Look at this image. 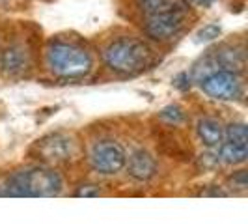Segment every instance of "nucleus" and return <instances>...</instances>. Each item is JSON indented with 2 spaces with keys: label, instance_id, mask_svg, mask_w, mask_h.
<instances>
[{
  "label": "nucleus",
  "instance_id": "10",
  "mask_svg": "<svg viewBox=\"0 0 248 224\" xmlns=\"http://www.w3.org/2000/svg\"><path fill=\"white\" fill-rule=\"evenodd\" d=\"M213 60H215L218 69L237 73V71H241L245 67V50H243V47L228 45V47H222L220 50H217Z\"/></svg>",
  "mask_w": 248,
  "mask_h": 224
},
{
  "label": "nucleus",
  "instance_id": "7",
  "mask_svg": "<svg viewBox=\"0 0 248 224\" xmlns=\"http://www.w3.org/2000/svg\"><path fill=\"white\" fill-rule=\"evenodd\" d=\"M36 153L39 159L50 162H62L67 161L71 151H73V142L71 138L63 137V135H50L39 140L36 144Z\"/></svg>",
  "mask_w": 248,
  "mask_h": 224
},
{
  "label": "nucleus",
  "instance_id": "19",
  "mask_svg": "<svg viewBox=\"0 0 248 224\" xmlns=\"http://www.w3.org/2000/svg\"><path fill=\"white\" fill-rule=\"evenodd\" d=\"M232 181H233V185H235L237 189H247V172H245V170L237 172V174L232 177Z\"/></svg>",
  "mask_w": 248,
  "mask_h": 224
},
{
  "label": "nucleus",
  "instance_id": "18",
  "mask_svg": "<svg viewBox=\"0 0 248 224\" xmlns=\"http://www.w3.org/2000/svg\"><path fill=\"white\" fill-rule=\"evenodd\" d=\"M75 194L77 196H97L99 194V189L95 185H82Z\"/></svg>",
  "mask_w": 248,
  "mask_h": 224
},
{
  "label": "nucleus",
  "instance_id": "8",
  "mask_svg": "<svg viewBox=\"0 0 248 224\" xmlns=\"http://www.w3.org/2000/svg\"><path fill=\"white\" fill-rule=\"evenodd\" d=\"M127 172L137 181H148L157 172V161H155V157L151 153L144 151V149H137L129 157Z\"/></svg>",
  "mask_w": 248,
  "mask_h": 224
},
{
  "label": "nucleus",
  "instance_id": "5",
  "mask_svg": "<svg viewBox=\"0 0 248 224\" xmlns=\"http://www.w3.org/2000/svg\"><path fill=\"white\" fill-rule=\"evenodd\" d=\"M90 162H92V168L95 172H99L103 176H112L118 174L125 166L127 155H125V149L120 142L103 140L92 148Z\"/></svg>",
  "mask_w": 248,
  "mask_h": 224
},
{
  "label": "nucleus",
  "instance_id": "1",
  "mask_svg": "<svg viewBox=\"0 0 248 224\" xmlns=\"http://www.w3.org/2000/svg\"><path fill=\"white\" fill-rule=\"evenodd\" d=\"M62 191V177L50 168H26L19 170L6 181V192L10 196H54Z\"/></svg>",
  "mask_w": 248,
  "mask_h": 224
},
{
  "label": "nucleus",
  "instance_id": "14",
  "mask_svg": "<svg viewBox=\"0 0 248 224\" xmlns=\"http://www.w3.org/2000/svg\"><path fill=\"white\" fill-rule=\"evenodd\" d=\"M161 120H164L166 124L170 125H177L185 120V112L181 111L179 107H175V105H170V107H166L161 112Z\"/></svg>",
  "mask_w": 248,
  "mask_h": 224
},
{
  "label": "nucleus",
  "instance_id": "20",
  "mask_svg": "<svg viewBox=\"0 0 248 224\" xmlns=\"http://www.w3.org/2000/svg\"><path fill=\"white\" fill-rule=\"evenodd\" d=\"M192 4H196V6H200V8H209V6H213L217 0H190Z\"/></svg>",
  "mask_w": 248,
  "mask_h": 224
},
{
  "label": "nucleus",
  "instance_id": "3",
  "mask_svg": "<svg viewBox=\"0 0 248 224\" xmlns=\"http://www.w3.org/2000/svg\"><path fill=\"white\" fill-rule=\"evenodd\" d=\"M105 64L112 71L124 75L138 73L149 64V49L135 37H120L105 49Z\"/></svg>",
  "mask_w": 248,
  "mask_h": 224
},
{
  "label": "nucleus",
  "instance_id": "11",
  "mask_svg": "<svg viewBox=\"0 0 248 224\" xmlns=\"http://www.w3.org/2000/svg\"><path fill=\"white\" fill-rule=\"evenodd\" d=\"M196 131H198L200 140H202L207 148H215V146L222 144L224 131H222V125L218 124L217 120H211V118L200 120Z\"/></svg>",
  "mask_w": 248,
  "mask_h": 224
},
{
  "label": "nucleus",
  "instance_id": "15",
  "mask_svg": "<svg viewBox=\"0 0 248 224\" xmlns=\"http://www.w3.org/2000/svg\"><path fill=\"white\" fill-rule=\"evenodd\" d=\"M228 140L230 142H247V127L245 124H232L228 127Z\"/></svg>",
  "mask_w": 248,
  "mask_h": 224
},
{
  "label": "nucleus",
  "instance_id": "2",
  "mask_svg": "<svg viewBox=\"0 0 248 224\" xmlns=\"http://www.w3.org/2000/svg\"><path fill=\"white\" fill-rule=\"evenodd\" d=\"M50 71L62 79H80L92 69V56L82 47L67 41H52L47 49Z\"/></svg>",
  "mask_w": 248,
  "mask_h": 224
},
{
  "label": "nucleus",
  "instance_id": "9",
  "mask_svg": "<svg viewBox=\"0 0 248 224\" xmlns=\"http://www.w3.org/2000/svg\"><path fill=\"white\" fill-rule=\"evenodd\" d=\"M2 71L10 77L21 75L28 67V52L21 45H10L0 56Z\"/></svg>",
  "mask_w": 248,
  "mask_h": 224
},
{
  "label": "nucleus",
  "instance_id": "12",
  "mask_svg": "<svg viewBox=\"0 0 248 224\" xmlns=\"http://www.w3.org/2000/svg\"><path fill=\"white\" fill-rule=\"evenodd\" d=\"M140 10L146 15H157L166 12H186L185 0H137Z\"/></svg>",
  "mask_w": 248,
  "mask_h": 224
},
{
  "label": "nucleus",
  "instance_id": "6",
  "mask_svg": "<svg viewBox=\"0 0 248 224\" xmlns=\"http://www.w3.org/2000/svg\"><path fill=\"white\" fill-rule=\"evenodd\" d=\"M183 25H185V12L157 13V15H148L144 32L155 41H166L170 37L177 36Z\"/></svg>",
  "mask_w": 248,
  "mask_h": 224
},
{
  "label": "nucleus",
  "instance_id": "17",
  "mask_svg": "<svg viewBox=\"0 0 248 224\" xmlns=\"http://www.w3.org/2000/svg\"><path fill=\"white\" fill-rule=\"evenodd\" d=\"M174 84L179 88V90H186V88H190V75H188V73H179L174 79Z\"/></svg>",
  "mask_w": 248,
  "mask_h": 224
},
{
  "label": "nucleus",
  "instance_id": "13",
  "mask_svg": "<svg viewBox=\"0 0 248 224\" xmlns=\"http://www.w3.org/2000/svg\"><path fill=\"white\" fill-rule=\"evenodd\" d=\"M248 157V146L247 142H230L226 140L224 144H220V155L218 159L228 164H239L245 162Z\"/></svg>",
  "mask_w": 248,
  "mask_h": 224
},
{
  "label": "nucleus",
  "instance_id": "4",
  "mask_svg": "<svg viewBox=\"0 0 248 224\" xmlns=\"http://www.w3.org/2000/svg\"><path fill=\"white\" fill-rule=\"evenodd\" d=\"M200 86L203 94H207L213 99L233 101L243 96V82L239 75L226 69H217L207 77H203L200 80Z\"/></svg>",
  "mask_w": 248,
  "mask_h": 224
},
{
  "label": "nucleus",
  "instance_id": "16",
  "mask_svg": "<svg viewBox=\"0 0 248 224\" xmlns=\"http://www.w3.org/2000/svg\"><path fill=\"white\" fill-rule=\"evenodd\" d=\"M220 26L218 25H205L202 30L198 32V41H213V39H217V37L220 36Z\"/></svg>",
  "mask_w": 248,
  "mask_h": 224
}]
</instances>
